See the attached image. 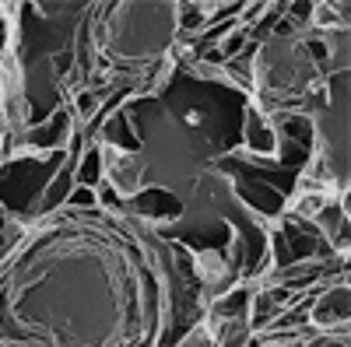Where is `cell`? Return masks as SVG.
Returning <instances> with one entry per match:
<instances>
[{"mask_svg": "<svg viewBox=\"0 0 351 347\" xmlns=\"http://www.w3.org/2000/svg\"><path fill=\"white\" fill-rule=\"evenodd\" d=\"M92 200H95V196L88 193V190H77V193H74V204H92Z\"/></svg>", "mask_w": 351, "mask_h": 347, "instance_id": "5", "label": "cell"}, {"mask_svg": "<svg viewBox=\"0 0 351 347\" xmlns=\"http://www.w3.org/2000/svg\"><path fill=\"white\" fill-rule=\"evenodd\" d=\"M250 148L260 151V155H271L274 151V133L263 127L260 116H250Z\"/></svg>", "mask_w": 351, "mask_h": 347, "instance_id": "2", "label": "cell"}, {"mask_svg": "<svg viewBox=\"0 0 351 347\" xmlns=\"http://www.w3.org/2000/svg\"><path fill=\"white\" fill-rule=\"evenodd\" d=\"M64 133H67V112H56L43 133H32V140H36V144H43V148H53V144L60 140Z\"/></svg>", "mask_w": 351, "mask_h": 347, "instance_id": "3", "label": "cell"}, {"mask_svg": "<svg viewBox=\"0 0 351 347\" xmlns=\"http://www.w3.org/2000/svg\"><path fill=\"white\" fill-rule=\"evenodd\" d=\"M99 179V155L92 151V155H88V162L81 165V183H95Z\"/></svg>", "mask_w": 351, "mask_h": 347, "instance_id": "4", "label": "cell"}, {"mask_svg": "<svg viewBox=\"0 0 351 347\" xmlns=\"http://www.w3.org/2000/svg\"><path fill=\"white\" fill-rule=\"evenodd\" d=\"M137 211L152 214V218H176V214H180V200L169 196V193H144L137 200Z\"/></svg>", "mask_w": 351, "mask_h": 347, "instance_id": "1", "label": "cell"}]
</instances>
